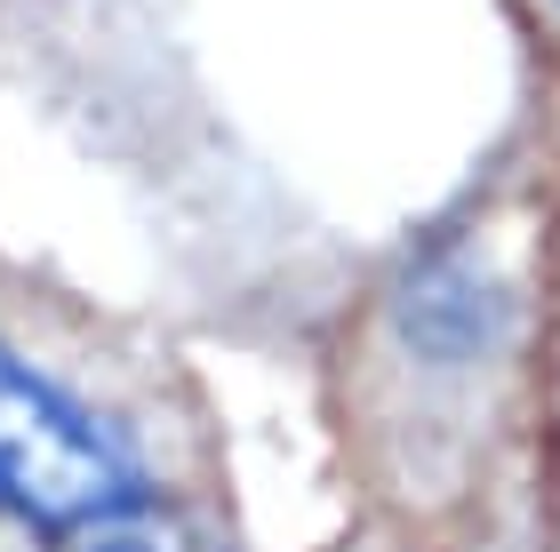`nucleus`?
Segmentation results:
<instances>
[{"mask_svg":"<svg viewBox=\"0 0 560 552\" xmlns=\"http://www.w3.org/2000/svg\"><path fill=\"white\" fill-rule=\"evenodd\" d=\"M57 552H224V544L209 529H192V520H168L161 505H137V513L96 520V529L57 537Z\"/></svg>","mask_w":560,"mask_h":552,"instance_id":"obj_3","label":"nucleus"},{"mask_svg":"<svg viewBox=\"0 0 560 552\" xmlns=\"http://www.w3.org/2000/svg\"><path fill=\"white\" fill-rule=\"evenodd\" d=\"M393 337L400 353H417L424 368H472L504 344V289L497 272H480L465 257L417 265L393 296Z\"/></svg>","mask_w":560,"mask_h":552,"instance_id":"obj_2","label":"nucleus"},{"mask_svg":"<svg viewBox=\"0 0 560 552\" xmlns=\"http://www.w3.org/2000/svg\"><path fill=\"white\" fill-rule=\"evenodd\" d=\"M152 505V457L137 424L65 385L48 361L0 344V520L72 537Z\"/></svg>","mask_w":560,"mask_h":552,"instance_id":"obj_1","label":"nucleus"}]
</instances>
